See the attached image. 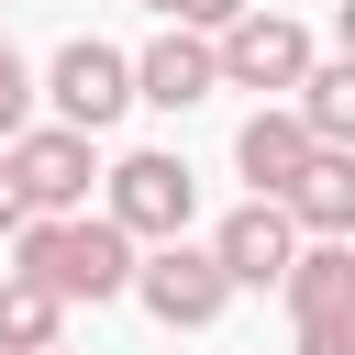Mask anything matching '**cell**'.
I'll return each instance as SVG.
<instances>
[{"mask_svg": "<svg viewBox=\"0 0 355 355\" xmlns=\"http://www.w3.org/2000/svg\"><path fill=\"white\" fill-rule=\"evenodd\" d=\"M11 266H22L33 288H55L67 311H78V300L100 311V300H122V288H133L144 244H133V233H122L111 211H67V222H33V233L11 244Z\"/></svg>", "mask_w": 355, "mask_h": 355, "instance_id": "6da1fadb", "label": "cell"}, {"mask_svg": "<svg viewBox=\"0 0 355 355\" xmlns=\"http://www.w3.org/2000/svg\"><path fill=\"white\" fill-rule=\"evenodd\" d=\"M288 355H355V244H300V266H288Z\"/></svg>", "mask_w": 355, "mask_h": 355, "instance_id": "7a4b0ae2", "label": "cell"}, {"mask_svg": "<svg viewBox=\"0 0 355 355\" xmlns=\"http://www.w3.org/2000/svg\"><path fill=\"white\" fill-rule=\"evenodd\" d=\"M44 100H55V122H67V133H89V144H100V133L133 111V55H122V44H100V33H78V44H55Z\"/></svg>", "mask_w": 355, "mask_h": 355, "instance_id": "3957f363", "label": "cell"}, {"mask_svg": "<svg viewBox=\"0 0 355 355\" xmlns=\"http://www.w3.org/2000/svg\"><path fill=\"white\" fill-rule=\"evenodd\" d=\"M189 211H200L189 155L144 144V155H122V166H111V222H122L133 244H189Z\"/></svg>", "mask_w": 355, "mask_h": 355, "instance_id": "277c9868", "label": "cell"}, {"mask_svg": "<svg viewBox=\"0 0 355 355\" xmlns=\"http://www.w3.org/2000/svg\"><path fill=\"white\" fill-rule=\"evenodd\" d=\"M133 300H144L166 333H211V322L233 311V277H222L211 244H155V255L133 266Z\"/></svg>", "mask_w": 355, "mask_h": 355, "instance_id": "5b68a950", "label": "cell"}, {"mask_svg": "<svg viewBox=\"0 0 355 355\" xmlns=\"http://www.w3.org/2000/svg\"><path fill=\"white\" fill-rule=\"evenodd\" d=\"M0 155H11V178H22L33 222L89 211V178H111V166H100V144H89V133H67V122H33V133H22V144H0Z\"/></svg>", "mask_w": 355, "mask_h": 355, "instance_id": "8992f818", "label": "cell"}, {"mask_svg": "<svg viewBox=\"0 0 355 355\" xmlns=\"http://www.w3.org/2000/svg\"><path fill=\"white\" fill-rule=\"evenodd\" d=\"M300 244H311V233L288 222V200H244V211H222V233H211V255H222L233 288H288Z\"/></svg>", "mask_w": 355, "mask_h": 355, "instance_id": "52a82bcc", "label": "cell"}, {"mask_svg": "<svg viewBox=\"0 0 355 355\" xmlns=\"http://www.w3.org/2000/svg\"><path fill=\"white\" fill-rule=\"evenodd\" d=\"M311 67H322V55H311V33H300L288 11H244V22L222 33V89H288V100H300Z\"/></svg>", "mask_w": 355, "mask_h": 355, "instance_id": "ba28073f", "label": "cell"}, {"mask_svg": "<svg viewBox=\"0 0 355 355\" xmlns=\"http://www.w3.org/2000/svg\"><path fill=\"white\" fill-rule=\"evenodd\" d=\"M211 89H222V44L189 33V22H166V33L133 55V100H144V111H200Z\"/></svg>", "mask_w": 355, "mask_h": 355, "instance_id": "9c48e42d", "label": "cell"}, {"mask_svg": "<svg viewBox=\"0 0 355 355\" xmlns=\"http://www.w3.org/2000/svg\"><path fill=\"white\" fill-rule=\"evenodd\" d=\"M311 155H322V144H311V122H300L288 100H266V111H244V133H233V166L255 178V200H288V189L311 178Z\"/></svg>", "mask_w": 355, "mask_h": 355, "instance_id": "30bf717a", "label": "cell"}, {"mask_svg": "<svg viewBox=\"0 0 355 355\" xmlns=\"http://www.w3.org/2000/svg\"><path fill=\"white\" fill-rule=\"evenodd\" d=\"M288 222L311 233V244H355V155H311V178L288 189Z\"/></svg>", "mask_w": 355, "mask_h": 355, "instance_id": "8fae6325", "label": "cell"}, {"mask_svg": "<svg viewBox=\"0 0 355 355\" xmlns=\"http://www.w3.org/2000/svg\"><path fill=\"white\" fill-rule=\"evenodd\" d=\"M67 344V300L33 288L22 266H0V355H55Z\"/></svg>", "mask_w": 355, "mask_h": 355, "instance_id": "7c38bea8", "label": "cell"}, {"mask_svg": "<svg viewBox=\"0 0 355 355\" xmlns=\"http://www.w3.org/2000/svg\"><path fill=\"white\" fill-rule=\"evenodd\" d=\"M288 111L311 122V144H333V155H355V55H333V67H311Z\"/></svg>", "mask_w": 355, "mask_h": 355, "instance_id": "4fadbf2b", "label": "cell"}, {"mask_svg": "<svg viewBox=\"0 0 355 355\" xmlns=\"http://www.w3.org/2000/svg\"><path fill=\"white\" fill-rule=\"evenodd\" d=\"M33 133V67L11 55V33H0V144H22Z\"/></svg>", "mask_w": 355, "mask_h": 355, "instance_id": "5bb4252c", "label": "cell"}, {"mask_svg": "<svg viewBox=\"0 0 355 355\" xmlns=\"http://www.w3.org/2000/svg\"><path fill=\"white\" fill-rule=\"evenodd\" d=\"M144 11H155V22H189V33H211V44H222L255 0H144Z\"/></svg>", "mask_w": 355, "mask_h": 355, "instance_id": "9a60e30c", "label": "cell"}, {"mask_svg": "<svg viewBox=\"0 0 355 355\" xmlns=\"http://www.w3.org/2000/svg\"><path fill=\"white\" fill-rule=\"evenodd\" d=\"M33 233V200H22V178H11V155H0V244H22Z\"/></svg>", "mask_w": 355, "mask_h": 355, "instance_id": "2e32d148", "label": "cell"}, {"mask_svg": "<svg viewBox=\"0 0 355 355\" xmlns=\"http://www.w3.org/2000/svg\"><path fill=\"white\" fill-rule=\"evenodd\" d=\"M333 33H344V55H355V0H333Z\"/></svg>", "mask_w": 355, "mask_h": 355, "instance_id": "e0dca14e", "label": "cell"}, {"mask_svg": "<svg viewBox=\"0 0 355 355\" xmlns=\"http://www.w3.org/2000/svg\"><path fill=\"white\" fill-rule=\"evenodd\" d=\"M55 355H67V344H55Z\"/></svg>", "mask_w": 355, "mask_h": 355, "instance_id": "ac0fdd59", "label": "cell"}]
</instances>
